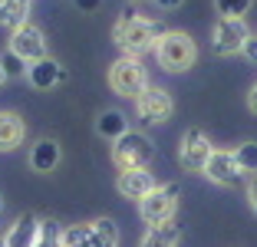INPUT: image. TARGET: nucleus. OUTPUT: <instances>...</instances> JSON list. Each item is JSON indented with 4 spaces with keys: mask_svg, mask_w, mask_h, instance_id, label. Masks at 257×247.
<instances>
[{
    "mask_svg": "<svg viewBox=\"0 0 257 247\" xmlns=\"http://www.w3.org/2000/svg\"><path fill=\"white\" fill-rule=\"evenodd\" d=\"M162 23L152 20V17H139L136 10H122V17L115 20L112 27V37L115 43L122 46L125 56H139L145 50H155V43L162 40Z\"/></svg>",
    "mask_w": 257,
    "mask_h": 247,
    "instance_id": "f257e3e1",
    "label": "nucleus"
},
{
    "mask_svg": "<svg viewBox=\"0 0 257 247\" xmlns=\"http://www.w3.org/2000/svg\"><path fill=\"white\" fill-rule=\"evenodd\" d=\"M155 56H159L162 69H168V73H185V69L195 66L198 46H195V40H191L188 33L168 30V33H162V40L155 43Z\"/></svg>",
    "mask_w": 257,
    "mask_h": 247,
    "instance_id": "f03ea898",
    "label": "nucleus"
},
{
    "mask_svg": "<svg viewBox=\"0 0 257 247\" xmlns=\"http://www.w3.org/2000/svg\"><path fill=\"white\" fill-rule=\"evenodd\" d=\"M155 158V145L145 132L128 129L122 139H115L112 145V162L119 172H132V168H149V162Z\"/></svg>",
    "mask_w": 257,
    "mask_h": 247,
    "instance_id": "7ed1b4c3",
    "label": "nucleus"
},
{
    "mask_svg": "<svg viewBox=\"0 0 257 247\" xmlns=\"http://www.w3.org/2000/svg\"><path fill=\"white\" fill-rule=\"evenodd\" d=\"M109 86H112L115 96L139 99L145 89H149V76H145V66L136 60V56H122V60H115L112 69H109Z\"/></svg>",
    "mask_w": 257,
    "mask_h": 247,
    "instance_id": "20e7f679",
    "label": "nucleus"
},
{
    "mask_svg": "<svg viewBox=\"0 0 257 247\" xmlns=\"http://www.w3.org/2000/svg\"><path fill=\"white\" fill-rule=\"evenodd\" d=\"M178 181H168V185H162V188H155L149 198H142L139 201V214H142V221L149 227H155V224H165V221H172V214H175V208H178Z\"/></svg>",
    "mask_w": 257,
    "mask_h": 247,
    "instance_id": "39448f33",
    "label": "nucleus"
},
{
    "mask_svg": "<svg viewBox=\"0 0 257 247\" xmlns=\"http://www.w3.org/2000/svg\"><path fill=\"white\" fill-rule=\"evenodd\" d=\"M250 40V30L244 17H218L211 30V46L218 56H234V53H244V43Z\"/></svg>",
    "mask_w": 257,
    "mask_h": 247,
    "instance_id": "423d86ee",
    "label": "nucleus"
},
{
    "mask_svg": "<svg viewBox=\"0 0 257 247\" xmlns=\"http://www.w3.org/2000/svg\"><path fill=\"white\" fill-rule=\"evenodd\" d=\"M136 109H139V119H142L145 126H159V122L172 119L175 99H172V92L162 89V86H149V89L136 99Z\"/></svg>",
    "mask_w": 257,
    "mask_h": 247,
    "instance_id": "0eeeda50",
    "label": "nucleus"
},
{
    "mask_svg": "<svg viewBox=\"0 0 257 247\" xmlns=\"http://www.w3.org/2000/svg\"><path fill=\"white\" fill-rule=\"evenodd\" d=\"M211 142H208V135L204 129H188L182 135V145H178V162L185 165V172H204V165L211 158Z\"/></svg>",
    "mask_w": 257,
    "mask_h": 247,
    "instance_id": "6e6552de",
    "label": "nucleus"
},
{
    "mask_svg": "<svg viewBox=\"0 0 257 247\" xmlns=\"http://www.w3.org/2000/svg\"><path fill=\"white\" fill-rule=\"evenodd\" d=\"M201 175H208L214 185H224V188H234V185H241V181L247 178V175L241 172V165H237L234 152H227V149H214Z\"/></svg>",
    "mask_w": 257,
    "mask_h": 247,
    "instance_id": "1a4fd4ad",
    "label": "nucleus"
},
{
    "mask_svg": "<svg viewBox=\"0 0 257 247\" xmlns=\"http://www.w3.org/2000/svg\"><path fill=\"white\" fill-rule=\"evenodd\" d=\"M10 50H14L17 56H23L27 63L46 60V37H43V30L33 27V23H23L20 30L10 33Z\"/></svg>",
    "mask_w": 257,
    "mask_h": 247,
    "instance_id": "9d476101",
    "label": "nucleus"
},
{
    "mask_svg": "<svg viewBox=\"0 0 257 247\" xmlns=\"http://www.w3.org/2000/svg\"><path fill=\"white\" fill-rule=\"evenodd\" d=\"M115 188H119L122 198H136V201H142V198H149L159 185H155V178H152L149 168H132V172H119Z\"/></svg>",
    "mask_w": 257,
    "mask_h": 247,
    "instance_id": "9b49d317",
    "label": "nucleus"
},
{
    "mask_svg": "<svg viewBox=\"0 0 257 247\" xmlns=\"http://www.w3.org/2000/svg\"><path fill=\"white\" fill-rule=\"evenodd\" d=\"M27 79H30L33 89L40 92H50L53 86H60V82H66V69L60 66L56 60H40V63H30V69H27Z\"/></svg>",
    "mask_w": 257,
    "mask_h": 247,
    "instance_id": "f8f14e48",
    "label": "nucleus"
},
{
    "mask_svg": "<svg viewBox=\"0 0 257 247\" xmlns=\"http://www.w3.org/2000/svg\"><path fill=\"white\" fill-rule=\"evenodd\" d=\"M37 234H40V217L20 214L4 237H7V247H33L37 244Z\"/></svg>",
    "mask_w": 257,
    "mask_h": 247,
    "instance_id": "ddd939ff",
    "label": "nucleus"
},
{
    "mask_svg": "<svg viewBox=\"0 0 257 247\" xmlns=\"http://www.w3.org/2000/svg\"><path fill=\"white\" fill-rule=\"evenodd\" d=\"M60 145L53 142V139H40L37 145L30 149V168L33 172H40V175H50L60 165Z\"/></svg>",
    "mask_w": 257,
    "mask_h": 247,
    "instance_id": "4468645a",
    "label": "nucleus"
},
{
    "mask_svg": "<svg viewBox=\"0 0 257 247\" xmlns=\"http://www.w3.org/2000/svg\"><path fill=\"white\" fill-rule=\"evenodd\" d=\"M30 7L33 0H0V27L4 30H20L23 23H30L27 17H30Z\"/></svg>",
    "mask_w": 257,
    "mask_h": 247,
    "instance_id": "2eb2a0df",
    "label": "nucleus"
},
{
    "mask_svg": "<svg viewBox=\"0 0 257 247\" xmlns=\"http://www.w3.org/2000/svg\"><path fill=\"white\" fill-rule=\"evenodd\" d=\"M27 126L17 112H0V152H14L23 142Z\"/></svg>",
    "mask_w": 257,
    "mask_h": 247,
    "instance_id": "dca6fc26",
    "label": "nucleus"
},
{
    "mask_svg": "<svg viewBox=\"0 0 257 247\" xmlns=\"http://www.w3.org/2000/svg\"><path fill=\"white\" fill-rule=\"evenodd\" d=\"M96 132L102 135V139H109V142L122 139V135L128 132V119H125V112H119V109H102V112L96 115Z\"/></svg>",
    "mask_w": 257,
    "mask_h": 247,
    "instance_id": "f3484780",
    "label": "nucleus"
},
{
    "mask_svg": "<svg viewBox=\"0 0 257 247\" xmlns=\"http://www.w3.org/2000/svg\"><path fill=\"white\" fill-rule=\"evenodd\" d=\"M178 237H182L178 224L165 221V224H155V227H149V231H145L142 247H175V244H178Z\"/></svg>",
    "mask_w": 257,
    "mask_h": 247,
    "instance_id": "a211bd4d",
    "label": "nucleus"
},
{
    "mask_svg": "<svg viewBox=\"0 0 257 247\" xmlns=\"http://www.w3.org/2000/svg\"><path fill=\"white\" fill-rule=\"evenodd\" d=\"M63 247H99L96 244V234H92V224L63 227Z\"/></svg>",
    "mask_w": 257,
    "mask_h": 247,
    "instance_id": "6ab92c4d",
    "label": "nucleus"
},
{
    "mask_svg": "<svg viewBox=\"0 0 257 247\" xmlns=\"http://www.w3.org/2000/svg\"><path fill=\"white\" fill-rule=\"evenodd\" d=\"M92 234H96L99 247H119V227H115V221H109V217L92 221Z\"/></svg>",
    "mask_w": 257,
    "mask_h": 247,
    "instance_id": "aec40b11",
    "label": "nucleus"
},
{
    "mask_svg": "<svg viewBox=\"0 0 257 247\" xmlns=\"http://www.w3.org/2000/svg\"><path fill=\"white\" fill-rule=\"evenodd\" d=\"M33 247H63V227L56 221H40V234Z\"/></svg>",
    "mask_w": 257,
    "mask_h": 247,
    "instance_id": "412c9836",
    "label": "nucleus"
},
{
    "mask_svg": "<svg viewBox=\"0 0 257 247\" xmlns=\"http://www.w3.org/2000/svg\"><path fill=\"white\" fill-rule=\"evenodd\" d=\"M234 158L244 175H257V142H241L234 149Z\"/></svg>",
    "mask_w": 257,
    "mask_h": 247,
    "instance_id": "4be33fe9",
    "label": "nucleus"
},
{
    "mask_svg": "<svg viewBox=\"0 0 257 247\" xmlns=\"http://www.w3.org/2000/svg\"><path fill=\"white\" fill-rule=\"evenodd\" d=\"M0 66H4V73H7L10 79H20V76H27L30 63L23 60V56H17L14 50H7V53H0Z\"/></svg>",
    "mask_w": 257,
    "mask_h": 247,
    "instance_id": "5701e85b",
    "label": "nucleus"
},
{
    "mask_svg": "<svg viewBox=\"0 0 257 247\" xmlns=\"http://www.w3.org/2000/svg\"><path fill=\"white\" fill-rule=\"evenodd\" d=\"M250 4L254 0H214V10H218V17H244Z\"/></svg>",
    "mask_w": 257,
    "mask_h": 247,
    "instance_id": "b1692460",
    "label": "nucleus"
},
{
    "mask_svg": "<svg viewBox=\"0 0 257 247\" xmlns=\"http://www.w3.org/2000/svg\"><path fill=\"white\" fill-rule=\"evenodd\" d=\"M247 204L257 217V175H250V181H247Z\"/></svg>",
    "mask_w": 257,
    "mask_h": 247,
    "instance_id": "393cba45",
    "label": "nucleus"
},
{
    "mask_svg": "<svg viewBox=\"0 0 257 247\" xmlns=\"http://www.w3.org/2000/svg\"><path fill=\"white\" fill-rule=\"evenodd\" d=\"M244 56H247L250 63H257V37H254V33H250V40L244 43Z\"/></svg>",
    "mask_w": 257,
    "mask_h": 247,
    "instance_id": "a878e982",
    "label": "nucleus"
},
{
    "mask_svg": "<svg viewBox=\"0 0 257 247\" xmlns=\"http://www.w3.org/2000/svg\"><path fill=\"white\" fill-rule=\"evenodd\" d=\"M185 0H155V7H162V10H178Z\"/></svg>",
    "mask_w": 257,
    "mask_h": 247,
    "instance_id": "bb28decb",
    "label": "nucleus"
},
{
    "mask_svg": "<svg viewBox=\"0 0 257 247\" xmlns=\"http://www.w3.org/2000/svg\"><path fill=\"white\" fill-rule=\"evenodd\" d=\"M247 109H250V112L257 115V82L250 86V92H247Z\"/></svg>",
    "mask_w": 257,
    "mask_h": 247,
    "instance_id": "cd10ccee",
    "label": "nucleus"
},
{
    "mask_svg": "<svg viewBox=\"0 0 257 247\" xmlns=\"http://www.w3.org/2000/svg\"><path fill=\"white\" fill-rule=\"evenodd\" d=\"M76 7H79V10H86V14H92V10L99 7V0H76Z\"/></svg>",
    "mask_w": 257,
    "mask_h": 247,
    "instance_id": "c85d7f7f",
    "label": "nucleus"
},
{
    "mask_svg": "<svg viewBox=\"0 0 257 247\" xmlns=\"http://www.w3.org/2000/svg\"><path fill=\"white\" fill-rule=\"evenodd\" d=\"M7 79H10V76L4 73V66H0V86H4V82H7Z\"/></svg>",
    "mask_w": 257,
    "mask_h": 247,
    "instance_id": "c756f323",
    "label": "nucleus"
},
{
    "mask_svg": "<svg viewBox=\"0 0 257 247\" xmlns=\"http://www.w3.org/2000/svg\"><path fill=\"white\" fill-rule=\"evenodd\" d=\"M0 247H7V237H0Z\"/></svg>",
    "mask_w": 257,
    "mask_h": 247,
    "instance_id": "7c9ffc66",
    "label": "nucleus"
},
{
    "mask_svg": "<svg viewBox=\"0 0 257 247\" xmlns=\"http://www.w3.org/2000/svg\"><path fill=\"white\" fill-rule=\"evenodd\" d=\"M0 211H4V198H0Z\"/></svg>",
    "mask_w": 257,
    "mask_h": 247,
    "instance_id": "2f4dec72",
    "label": "nucleus"
}]
</instances>
